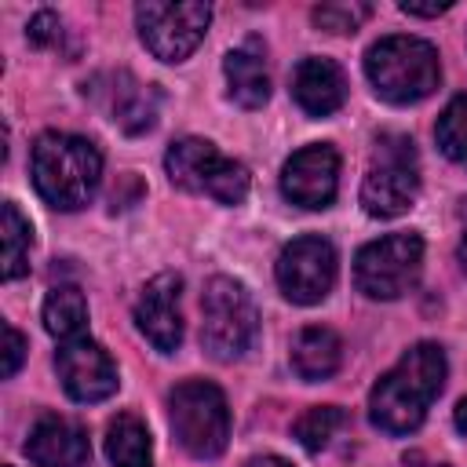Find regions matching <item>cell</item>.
Masks as SVG:
<instances>
[{
  "instance_id": "1",
  "label": "cell",
  "mask_w": 467,
  "mask_h": 467,
  "mask_svg": "<svg viewBox=\"0 0 467 467\" xmlns=\"http://www.w3.org/2000/svg\"><path fill=\"white\" fill-rule=\"evenodd\" d=\"M445 350L438 343L409 347L368 394V420L383 434H409L427 420V409L445 387Z\"/></svg>"
},
{
  "instance_id": "10",
  "label": "cell",
  "mask_w": 467,
  "mask_h": 467,
  "mask_svg": "<svg viewBox=\"0 0 467 467\" xmlns=\"http://www.w3.org/2000/svg\"><path fill=\"white\" fill-rule=\"evenodd\" d=\"M274 274H277L285 299H292L299 306H314L336 285V248H332V241H325L317 234L296 237L281 248Z\"/></svg>"
},
{
  "instance_id": "22",
  "label": "cell",
  "mask_w": 467,
  "mask_h": 467,
  "mask_svg": "<svg viewBox=\"0 0 467 467\" xmlns=\"http://www.w3.org/2000/svg\"><path fill=\"white\" fill-rule=\"evenodd\" d=\"M343 409L339 405H314V409H306L299 420H296V438H299V445L306 449V452H321L332 438H336V431L343 427Z\"/></svg>"
},
{
  "instance_id": "9",
  "label": "cell",
  "mask_w": 467,
  "mask_h": 467,
  "mask_svg": "<svg viewBox=\"0 0 467 467\" xmlns=\"http://www.w3.org/2000/svg\"><path fill=\"white\" fill-rule=\"evenodd\" d=\"M212 22L208 4H164V0H146L135 7V26L142 44L161 58V62H182L197 51Z\"/></svg>"
},
{
  "instance_id": "28",
  "label": "cell",
  "mask_w": 467,
  "mask_h": 467,
  "mask_svg": "<svg viewBox=\"0 0 467 467\" xmlns=\"http://www.w3.org/2000/svg\"><path fill=\"white\" fill-rule=\"evenodd\" d=\"M244 467H288L281 456H255V460H248Z\"/></svg>"
},
{
  "instance_id": "29",
  "label": "cell",
  "mask_w": 467,
  "mask_h": 467,
  "mask_svg": "<svg viewBox=\"0 0 467 467\" xmlns=\"http://www.w3.org/2000/svg\"><path fill=\"white\" fill-rule=\"evenodd\" d=\"M452 420H456V431H460V434L467 438V398H463V401L456 405V416H452Z\"/></svg>"
},
{
  "instance_id": "23",
  "label": "cell",
  "mask_w": 467,
  "mask_h": 467,
  "mask_svg": "<svg viewBox=\"0 0 467 467\" xmlns=\"http://www.w3.org/2000/svg\"><path fill=\"white\" fill-rule=\"evenodd\" d=\"M434 135H438L441 153H445L449 161H456L460 168H467V99H463V95L452 99V102L441 109Z\"/></svg>"
},
{
  "instance_id": "11",
  "label": "cell",
  "mask_w": 467,
  "mask_h": 467,
  "mask_svg": "<svg viewBox=\"0 0 467 467\" xmlns=\"http://www.w3.org/2000/svg\"><path fill=\"white\" fill-rule=\"evenodd\" d=\"M339 190V153L328 142H310L296 150L281 168V193L306 212L328 208Z\"/></svg>"
},
{
  "instance_id": "19",
  "label": "cell",
  "mask_w": 467,
  "mask_h": 467,
  "mask_svg": "<svg viewBox=\"0 0 467 467\" xmlns=\"http://www.w3.org/2000/svg\"><path fill=\"white\" fill-rule=\"evenodd\" d=\"M106 456L113 467H153V441L135 412H120L106 427Z\"/></svg>"
},
{
  "instance_id": "21",
  "label": "cell",
  "mask_w": 467,
  "mask_h": 467,
  "mask_svg": "<svg viewBox=\"0 0 467 467\" xmlns=\"http://www.w3.org/2000/svg\"><path fill=\"white\" fill-rule=\"evenodd\" d=\"M29 248H33V226L18 212L15 201H4V281H15L29 270Z\"/></svg>"
},
{
  "instance_id": "6",
  "label": "cell",
  "mask_w": 467,
  "mask_h": 467,
  "mask_svg": "<svg viewBox=\"0 0 467 467\" xmlns=\"http://www.w3.org/2000/svg\"><path fill=\"white\" fill-rule=\"evenodd\" d=\"M420 193V161L409 135H379L372 164L361 179V208L372 219H394L412 208Z\"/></svg>"
},
{
  "instance_id": "31",
  "label": "cell",
  "mask_w": 467,
  "mask_h": 467,
  "mask_svg": "<svg viewBox=\"0 0 467 467\" xmlns=\"http://www.w3.org/2000/svg\"><path fill=\"white\" fill-rule=\"evenodd\" d=\"M405 467H438V463H405Z\"/></svg>"
},
{
  "instance_id": "5",
  "label": "cell",
  "mask_w": 467,
  "mask_h": 467,
  "mask_svg": "<svg viewBox=\"0 0 467 467\" xmlns=\"http://www.w3.org/2000/svg\"><path fill=\"white\" fill-rule=\"evenodd\" d=\"M259 332L248 288L234 277H212L201 292V347L215 361H237Z\"/></svg>"
},
{
  "instance_id": "3",
  "label": "cell",
  "mask_w": 467,
  "mask_h": 467,
  "mask_svg": "<svg viewBox=\"0 0 467 467\" xmlns=\"http://www.w3.org/2000/svg\"><path fill=\"white\" fill-rule=\"evenodd\" d=\"M365 73L372 91L394 106L427 99L441 80V62L434 44L420 36H383L365 55Z\"/></svg>"
},
{
  "instance_id": "4",
  "label": "cell",
  "mask_w": 467,
  "mask_h": 467,
  "mask_svg": "<svg viewBox=\"0 0 467 467\" xmlns=\"http://www.w3.org/2000/svg\"><path fill=\"white\" fill-rule=\"evenodd\" d=\"M168 179L186 193H204L219 204H241L248 197V168L219 153L208 139H175L164 153Z\"/></svg>"
},
{
  "instance_id": "24",
  "label": "cell",
  "mask_w": 467,
  "mask_h": 467,
  "mask_svg": "<svg viewBox=\"0 0 467 467\" xmlns=\"http://www.w3.org/2000/svg\"><path fill=\"white\" fill-rule=\"evenodd\" d=\"M368 15H372L368 4H358V0H332V4H317V7H314V26H321L325 33H354Z\"/></svg>"
},
{
  "instance_id": "20",
  "label": "cell",
  "mask_w": 467,
  "mask_h": 467,
  "mask_svg": "<svg viewBox=\"0 0 467 467\" xmlns=\"http://www.w3.org/2000/svg\"><path fill=\"white\" fill-rule=\"evenodd\" d=\"M84 325H88V299L77 285H55L44 299V328L69 343V339H80L84 336Z\"/></svg>"
},
{
  "instance_id": "18",
  "label": "cell",
  "mask_w": 467,
  "mask_h": 467,
  "mask_svg": "<svg viewBox=\"0 0 467 467\" xmlns=\"http://www.w3.org/2000/svg\"><path fill=\"white\" fill-rule=\"evenodd\" d=\"M106 95H109V120L120 124L128 135H139V131L153 128L157 99H153V91L146 84H139L135 77L120 73Z\"/></svg>"
},
{
  "instance_id": "26",
  "label": "cell",
  "mask_w": 467,
  "mask_h": 467,
  "mask_svg": "<svg viewBox=\"0 0 467 467\" xmlns=\"http://www.w3.org/2000/svg\"><path fill=\"white\" fill-rule=\"evenodd\" d=\"M4 339H7V347H4V379H11L22 365V358H26V336L15 325H4Z\"/></svg>"
},
{
  "instance_id": "2",
  "label": "cell",
  "mask_w": 467,
  "mask_h": 467,
  "mask_svg": "<svg viewBox=\"0 0 467 467\" xmlns=\"http://www.w3.org/2000/svg\"><path fill=\"white\" fill-rule=\"evenodd\" d=\"M33 186L36 193L58 208V212H77L84 208L102 179V153L91 139L69 135V131H44L33 142Z\"/></svg>"
},
{
  "instance_id": "7",
  "label": "cell",
  "mask_w": 467,
  "mask_h": 467,
  "mask_svg": "<svg viewBox=\"0 0 467 467\" xmlns=\"http://www.w3.org/2000/svg\"><path fill=\"white\" fill-rule=\"evenodd\" d=\"M168 420L175 431V441L197 456L215 460L226 449L230 438V409L215 383L208 379H186L168 394Z\"/></svg>"
},
{
  "instance_id": "12",
  "label": "cell",
  "mask_w": 467,
  "mask_h": 467,
  "mask_svg": "<svg viewBox=\"0 0 467 467\" xmlns=\"http://www.w3.org/2000/svg\"><path fill=\"white\" fill-rule=\"evenodd\" d=\"M55 368L73 401L91 405V401H106L117 390V365H113L109 350L88 336L62 343L55 354Z\"/></svg>"
},
{
  "instance_id": "17",
  "label": "cell",
  "mask_w": 467,
  "mask_h": 467,
  "mask_svg": "<svg viewBox=\"0 0 467 467\" xmlns=\"http://www.w3.org/2000/svg\"><path fill=\"white\" fill-rule=\"evenodd\" d=\"M343 365V339L325 328V325H310L292 339V368L299 379L317 383L336 376Z\"/></svg>"
},
{
  "instance_id": "25",
  "label": "cell",
  "mask_w": 467,
  "mask_h": 467,
  "mask_svg": "<svg viewBox=\"0 0 467 467\" xmlns=\"http://www.w3.org/2000/svg\"><path fill=\"white\" fill-rule=\"evenodd\" d=\"M26 36H29V44H36V47L58 44V40H62V18H58L55 11H36V15L29 18Z\"/></svg>"
},
{
  "instance_id": "15",
  "label": "cell",
  "mask_w": 467,
  "mask_h": 467,
  "mask_svg": "<svg viewBox=\"0 0 467 467\" xmlns=\"http://www.w3.org/2000/svg\"><path fill=\"white\" fill-rule=\"evenodd\" d=\"M292 99L310 117H328L347 99V77L332 58L306 55L292 73Z\"/></svg>"
},
{
  "instance_id": "8",
  "label": "cell",
  "mask_w": 467,
  "mask_h": 467,
  "mask_svg": "<svg viewBox=\"0 0 467 467\" xmlns=\"http://www.w3.org/2000/svg\"><path fill=\"white\" fill-rule=\"evenodd\" d=\"M423 270V237L412 230L387 234L368 241L354 259V285L368 299H398L405 296Z\"/></svg>"
},
{
  "instance_id": "30",
  "label": "cell",
  "mask_w": 467,
  "mask_h": 467,
  "mask_svg": "<svg viewBox=\"0 0 467 467\" xmlns=\"http://www.w3.org/2000/svg\"><path fill=\"white\" fill-rule=\"evenodd\" d=\"M460 263H463V270H467V230H463V237H460Z\"/></svg>"
},
{
  "instance_id": "13",
  "label": "cell",
  "mask_w": 467,
  "mask_h": 467,
  "mask_svg": "<svg viewBox=\"0 0 467 467\" xmlns=\"http://www.w3.org/2000/svg\"><path fill=\"white\" fill-rule=\"evenodd\" d=\"M135 325L139 332L161 350L175 354L182 343V277L179 274H157L146 281L139 303H135Z\"/></svg>"
},
{
  "instance_id": "14",
  "label": "cell",
  "mask_w": 467,
  "mask_h": 467,
  "mask_svg": "<svg viewBox=\"0 0 467 467\" xmlns=\"http://www.w3.org/2000/svg\"><path fill=\"white\" fill-rule=\"evenodd\" d=\"M26 456H29L36 467H84L88 456H91V445H88L84 427H77L73 420L44 416V420H36V427L29 431Z\"/></svg>"
},
{
  "instance_id": "27",
  "label": "cell",
  "mask_w": 467,
  "mask_h": 467,
  "mask_svg": "<svg viewBox=\"0 0 467 467\" xmlns=\"http://www.w3.org/2000/svg\"><path fill=\"white\" fill-rule=\"evenodd\" d=\"M452 4L441 0V4H412V0H401V11L405 15H420V18H434V15H445Z\"/></svg>"
},
{
  "instance_id": "16",
  "label": "cell",
  "mask_w": 467,
  "mask_h": 467,
  "mask_svg": "<svg viewBox=\"0 0 467 467\" xmlns=\"http://www.w3.org/2000/svg\"><path fill=\"white\" fill-rule=\"evenodd\" d=\"M223 73L230 84V99L244 109H259L270 99V73H266V58L259 40H248L241 47H234L223 58Z\"/></svg>"
}]
</instances>
